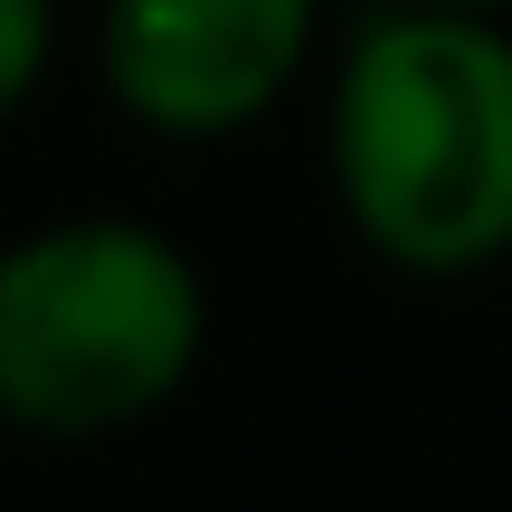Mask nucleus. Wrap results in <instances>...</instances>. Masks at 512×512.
Listing matches in <instances>:
<instances>
[{"label": "nucleus", "mask_w": 512, "mask_h": 512, "mask_svg": "<svg viewBox=\"0 0 512 512\" xmlns=\"http://www.w3.org/2000/svg\"><path fill=\"white\" fill-rule=\"evenodd\" d=\"M57 57V0H0V124L38 95Z\"/></svg>", "instance_id": "4"}, {"label": "nucleus", "mask_w": 512, "mask_h": 512, "mask_svg": "<svg viewBox=\"0 0 512 512\" xmlns=\"http://www.w3.org/2000/svg\"><path fill=\"white\" fill-rule=\"evenodd\" d=\"M313 19L323 0H105V95L162 143H228L294 95Z\"/></svg>", "instance_id": "3"}, {"label": "nucleus", "mask_w": 512, "mask_h": 512, "mask_svg": "<svg viewBox=\"0 0 512 512\" xmlns=\"http://www.w3.org/2000/svg\"><path fill=\"white\" fill-rule=\"evenodd\" d=\"M427 10H484V19H503L512 0H427Z\"/></svg>", "instance_id": "5"}, {"label": "nucleus", "mask_w": 512, "mask_h": 512, "mask_svg": "<svg viewBox=\"0 0 512 512\" xmlns=\"http://www.w3.org/2000/svg\"><path fill=\"white\" fill-rule=\"evenodd\" d=\"M332 190L361 247L456 285L512 256V38L484 10L399 0L332 76Z\"/></svg>", "instance_id": "1"}, {"label": "nucleus", "mask_w": 512, "mask_h": 512, "mask_svg": "<svg viewBox=\"0 0 512 512\" xmlns=\"http://www.w3.org/2000/svg\"><path fill=\"white\" fill-rule=\"evenodd\" d=\"M209 342V285L143 219H48L0 247V427L48 446L162 418Z\"/></svg>", "instance_id": "2"}]
</instances>
